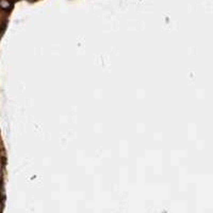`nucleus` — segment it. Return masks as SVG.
Returning a JSON list of instances; mask_svg holds the SVG:
<instances>
[{
  "instance_id": "nucleus-1",
  "label": "nucleus",
  "mask_w": 213,
  "mask_h": 213,
  "mask_svg": "<svg viewBox=\"0 0 213 213\" xmlns=\"http://www.w3.org/2000/svg\"><path fill=\"white\" fill-rule=\"evenodd\" d=\"M12 5V2L10 0H0V6H1L3 10H8Z\"/></svg>"
},
{
  "instance_id": "nucleus-2",
  "label": "nucleus",
  "mask_w": 213,
  "mask_h": 213,
  "mask_svg": "<svg viewBox=\"0 0 213 213\" xmlns=\"http://www.w3.org/2000/svg\"><path fill=\"white\" fill-rule=\"evenodd\" d=\"M2 208H3V205H2V203L0 201V213L2 212Z\"/></svg>"
}]
</instances>
